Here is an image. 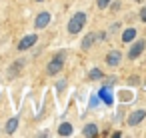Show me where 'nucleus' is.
<instances>
[{
  "label": "nucleus",
  "instance_id": "f257e3e1",
  "mask_svg": "<svg viewBox=\"0 0 146 138\" xmlns=\"http://www.w3.org/2000/svg\"><path fill=\"white\" fill-rule=\"evenodd\" d=\"M86 20H88V16H86L84 12H76V14L70 18V22H68V32H70V34H78V32L84 28Z\"/></svg>",
  "mask_w": 146,
  "mask_h": 138
},
{
  "label": "nucleus",
  "instance_id": "f03ea898",
  "mask_svg": "<svg viewBox=\"0 0 146 138\" xmlns=\"http://www.w3.org/2000/svg\"><path fill=\"white\" fill-rule=\"evenodd\" d=\"M64 60H66V52L64 50H60L52 60H50V64H48V68H46V72L50 74V76H54V74H58L60 70H62V66H64Z\"/></svg>",
  "mask_w": 146,
  "mask_h": 138
},
{
  "label": "nucleus",
  "instance_id": "7ed1b4c3",
  "mask_svg": "<svg viewBox=\"0 0 146 138\" xmlns=\"http://www.w3.org/2000/svg\"><path fill=\"white\" fill-rule=\"evenodd\" d=\"M36 40H38V34H28V36H24V38L18 42V50H20V52H22V50H28L30 46L36 44Z\"/></svg>",
  "mask_w": 146,
  "mask_h": 138
},
{
  "label": "nucleus",
  "instance_id": "20e7f679",
  "mask_svg": "<svg viewBox=\"0 0 146 138\" xmlns=\"http://www.w3.org/2000/svg\"><path fill=\"white\" fill-rule=\"evenodd\" d=\"M98 96L104 100V104H112L114 102V96H112V88H110V84H106V86H102L100 88V92H98Z\"/></svg>",
  "mask_w": 146,
  "mask_h": 138
},
{
  "label": "nucleus",
  "instance_id": "39448f33",
  "mask_svg": "<svg viewBox=\"0 0 146 138\" xmlns=\"http://www.w3.org/2000/svg\"><path fill=\"white\" fill-rule=\"evenodd\" d=\"M144 46H146V42H144V40H138V42H136V44H134V46H132V48L128 50V58H130V60H134V58H138V56L142 54V50H144Z\"/></svg>",
  "mask_w": 146,
  "mask_h": 138
},
{
  "label": "nucleus",
  "instance_id": "423d86ee",
  "mask_svg": "<svg viewBox=\"0 0 146 138\" xmlns=\"http://www.w3.org/2000/svg\"><path fill=\"white\" fill-rule=\"evenodd\" d=\"M50 24V14L48 12H40L38 16H36V20H34V26L40 30V28H46Z\"/></svg>",
  "mask_w": 146,
  "mask_h": 138
},
{
  "label": "nucleus",
  "instance_id": "0eeeda50",
  "mask_svg": "<svg viewBox=\"0 0 146 138\" xmlns=\"http://www.w3.org/2000/svg\"><path fill=\"white\" fill-rule=\"evenodd\" d=\"M120 60H122L120 50H110V52H108V56H106L108 66H118V64H120Z\"/></svg>",
  "mask_w": 146,
  "mask_h": 138
},
{
  "label": "nucleus",
  "instance_id": "6e6552de",
  "mask_svg": "<svg viewBox=\"0 0 146 138\" xmlns=\"http://www.w3.org/2000/svg\"><path fill=\"white\" fill-rule=\"evenodd\" d=\"M144 118H146V112H144V110H136V112H132V114L128 116V124H130V126H134V124L142 122Z\"/></svg>",
  "mask_w": 146,
  "mask_h": 138
},
{
  "label": "nucleus",
  "instance_id": "1a4fd4ad",
  "mask_svg": "<svg viewBox=\"0 0 146 138\" xmlns=\"http://www.w3.org/2000/svg\"><path fill=\"white\" fill-rule=\"evenodd\" d=\"M94 40H98V36H96V32H92V34H88V36H86V38L82 40V48H84V50H88V48L92 46V42H94Z\"/></svg>",
  "mask_w": 146,
  "mask_h": 138
},
{
  "label": "nucleus",
  "instance_id": "9d476101",
  "mask_svg": "<svg viewBox=\"0 0 146 138\" xmlns=\"http://www.w3.org/2000/svg\"><path fill=\"white\" fill-rule=\"evenodd\" d=\"M16 128H18V118L14 116V118H10V120L6 122V132L12 134V132H16Z\"/></svg>",
  "mask_w": 146,
  "mask_h": 138
},
{
  "label": "nucleus",
  "instance_id": "9b49d317",
  "mask_svg": "<svg viewBox=\"0 0 146 138\" xmlns=\"http://www.w3.org/2000/svg\"><path fill=\"white\" fill-rule=\"evenodd\" d=\"M58 134H60V136H70V134H72V124H68V122L60 124V128H58Z\"/></svg>",
  "mask_w": 146,
  "mask_h": 138
},
{
  "label": "nucleus",
  "instance_id": "f8f14e48",
  "mask_svg": "<svg viewBox=\"0 0 146 138\" xmlns=\"http://www.w3.org/2000/svg\"><path fill=\"white\" fill-rule=\"evenodd\" d=\"M82 134H84V136H98V128H96V124H86Z\"/></svg>",
  "mask_w": 146,
  "mask_h": 138
},
{
  "label": "nucleus",
  "instance_id": "ddd939ff",
  "mask_svg": "<svg viewBox=\"0 0 146 138\" xmlns=\"http://www.w3.org/2000/svg\"><path fill=\"white\" fill-rule=\"evenodd\" d=\"M22 66H24V60H18V62H14V64H12V68L8 70V76H16V74H18V70H20Z\"/></svg>",
  "mask_w": 146,
  "mask_h": 138
},
{
  "label": "nucleus",
  "instance_id": "4468645a",
  "mask_svg": "<svg viewBox=\"0 0 146 138\" xmlns=\"http://www.w3.org/2000/svg\"><path fill=\"white\" fill-rule=\"evenodd\" d=\"M134 36H136V30H134V28H128V30H124L122 40H124V42H130V40H134Z\"/></svg>",
  "mask_w": 146,
  "mask_h": 138
},
{
  "label": "nucleus",
  "instance_id": "2eb2a0df",
  "mask_svg": "<svg viewBox=\"0 0 146 138\" xmlns=\"http://www.w3.org/2000/svg\"><path fill=\"white\" fill-rule=\"evenodd\" d=\"M92 80H98V78H102V70H98V68H94V70H90V74H88Z\"/></svg>",
  "mask_w": 146,
  "mask_h": 138
},
{
  "label": "nucleus",
  "instance_id": "dca6fc26",
  "mask_svg": "<svg viewBox=\"0 0 146 138\" xmlns=\"http://www.w3.org/2000/svg\"><path fill=\"white\" fill-rule=\"evenodd\" d=\"M96 4H98V8L102 10V8H108V4H110V0H98Z\"/></svg>",
  "mask_w": 146,
  "mask_h": 138
},
{
  "label": "nucleus",
  "instance_id": "f3484780",
  "mask_svg": "<svg viewBox=\"0 0 146 138\" xmlns=\"http://www.w3.org/2000/svg\"><path fill=\"white\" fill-rule=\"evenodd\" d=\"M140 20H142V22H146V6L140 10Z\"/></svg>",
  "mask_w": 146,
  "mask_h": 138
},
{
  "label": "nucleus",
  "instance_id": "a211bd4d",
  "mask_svg": "<svg viewBox=\"0 0 146 138\" xmlns=\"http://www.w3.org/2000/svg\"><path fill=\"white\" fill-rule=\"evenodd\" d=\"M64 86H66V80H60V82H58V90H62Z\"/></svg>",
  "mask_w": 146,
  "mask_h": 138
},
{
  "label": "nucleus",
  "instance_id": "6ab92c4d",
  "mask_svg": "<svg viewBox=\"0 0 146 138\" xmlns=\"http://www.w3.org/2000/svg\"><path fill=\"white\" fill-rule=\"evenodd\" d=\"M134 2H144V0H134Z\"/></svg>",
  "mask_w": 146,
  "mask_h": 138
},
{
  "label": "nucleus",
  "instance_id": "aec40b11",
  "mask_svg": "<svg viewBox=\"0 0 146 138\" xmlns=\"http://www.w3.org/2000/svg\"><path fill=\"white\" fill-rule=\"evenodd\" d=\"M36 2H42V0H36Z\"/></svg>",
  "mask_w": 146,
  "mask_h": 138
}]
</instances>
